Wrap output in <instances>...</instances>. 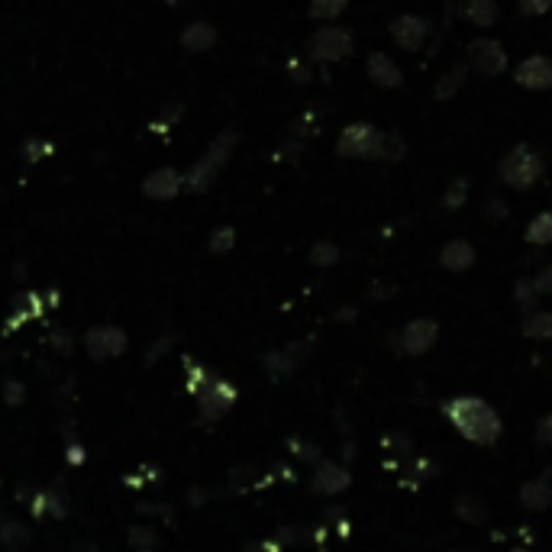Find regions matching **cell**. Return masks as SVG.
Instances as JSON below:
<instances>
[{
  "label": "cell",
  "instance_id": "obj_37",
  "mask_svg": "<svg viewBox=\"0 0 552 552\" xmlns=\"http://www.w3.org/2000/svg\"><path fill=\"white\" fill-rule=\"evenodd\" d=\"M23 398H26V388L20 385V381H7V385H4V401H7L10 407H17Z\"/></svg>",
  "mask_w": 552,
  "mask_h": 552
},
{
  "label": "cell",
  "instance_id": "obj_17",
  "mask_svg": "<svg viewBox=\"0 0 552 552\" xmlns=\"http://www.w3.org/2000/svg\"><path fill=\"white\" fill-rule=\"evenodd\" d=\"M33 511L36 514H49V517H65L68 514V494L62 488V481H55L52 488H46L39 494V498L33 501Z\"/></svg>",
  "mask_w": 552,
  "mask_h": 552
},
{
  "label": "cell",
  "instance_id": "obj_12",
  "mask_svg": "<svg viewBox=\"0 0 552 552\" xmlns=\"http://www.w3.org/2000/svg\"><path fill=\"white\" fill-rule=\"evenodd\" d=\"M349 485H352V475H349L346 465L330 462V459L317 462L314 481H310V488H314L317 494H343Z\"/></svg>",
  "mask_w": 552,
  "mask_h": 552
},
{
  "label": "cell",
  "instance_id": "obj_11",
  "mask_svg": "<svg viewBox=\"0 0 552 552\" xmlns=\"http://www.w3.org/2000/svg\"><path fill=\"white\" fill-rule=\"evenodd\" d=\"M365 75H368V81L375 84V88H385V91L401 88V84H404L401 65L394 62L388 52H372V55H368V62H365Z\"/></svg>",
  "mask_w": 552,
  "mask_h": 552
},
{
  "label": "cell",
  "instance_id": "obj_38",
  "mask_svg": "<svg viewBox=\"0 0 552 552\" xmlns=\"http://www.w3.org/2000/svg\"><path fill=\"white\" fill-rule=\"evenodd\" d=\"M536 443L552 446V414H546L540 423H536Z\"/></svg>",
  "mask_w": 552,
  "mask_h": 552
},
{
  "label": "cell",
  "instance_id": "obj_39",
  "mask_svg": "<svg viewBox=\"0 0 552 552\" xmlns=\"http://www.w3.org/2000/svg\"><path fill=\"white\" fill-rule=\"evenodd\" d=\"M485 217H488V220H494V223H498V220H504V217H507V204L488 201V207H485Z\"/></svg>",
  "mask_w": 552,
  "mask_h": 552
},
{
  "label": "cell",
  "instance_id": "obj_2",
  "mask_svg": "<svg viewBox=\"0 0 552 552\" xmlns=\"http://www.w3.org/2000/svg\"><path fill=\"white\" fill-rule=\"evenodd\" d=\"M543 172H546L543 155L536 152L533 146H527V143L514 146V149L501 159V181H504L511 191H530L533 184L543 178Z\"/></svg>",
  "mask_w": 552,
  "mask_h": 552
},
{
  "label": "cell",
  "instance_id": "obj_19",
  "mask_svg": "<svg viewBox=\"0 0 552 552\" xmlns=\"http://www.w3.org/2000/svg\"><path fill=\"white\" fill-rule=\"evenodd\" d=\"M465 75H469V65L465 62L449 65L446 72L440 75V81H436V88H433L436 101H449V97H456L462 91V84H465Z\"/></svg>",
  "mask_w": 552,
  "mask_h": 552
},
{
  "label": "cell",
  "instance_id": "obj_14",
  "mask_svg": "<svg viewBox=\"0 0 552 552\" xmlns=\"http://www.w3.org/2000/svg\"><path fill=\"white\" fill-rule=\"evenodd\" d=\"M440 265L446 268V272H469V268L475 265V246L469 243V239H449V243L440 249Z\"/></svg>",
  "mask_w": 552,
  "mask_h": 552
},
{
  "label": "cell",
  "instance_id": "obj_41",
  "mask_svg": "<svg viewBox=\"0 0 552 552\" xmlns=\"http://www.w3.org/2000/svg\"><path fill=\"white\" fill-rule=\"evenodd\" d=\"M288 68H291L294 81H301V84H304V81H310V68H307L304 62H291Z\"/></svg>",
  "mask_w": 552,
  "mask_h": 552
},
{
  "label": "cell",
  "instance_id": "obj_1",
  "mask_svg": "<svg viewBox=\"0 0 552 552\" xmlns=\"http://www.w3.org/2000/svg\"><path fill=\"white\" fill-rule=\"evenodd\" d=\"M443 414L459 430L462 440H469L475 446H494L501 440V430H504L501 414L485 398L462 394V398H452L443 404Z\"/></svg>",
  "mask_w": 552,
  "mask_h": 552
},
{
  "label": "cell",
  "instance_id": "obj_6",
  "mask_svg": "<svg viewBox=\"0 0 552 552\" xmlns=\"http://www.w3.org/2000/svg\"><path fill=\"white\" fill-rule=\"evenodd\" d=\"M465 65H469V72H475L478 78H498L507 68V49L498 39L478 36L475 42H469V49H465Z\"/></svg>",
  "mask_w": 552,
  "mask_h": 552
},
{
  "label": "cell",
  "instance_id": "obj_3",
  "mask_svg": "<svg viewBox=\"0 0 552 552\" xmlns=\"http://www.w3.org/2000/svg\"><path fill=\"white\" fill-rule=\"evenodd\" d=\"M236 143H239V133L236 130H223L214 143H210V149H207V155L201 162H197L191 172H188V188L191 191H207L210 184L217 181V175H220V168L226 165V159H230V152L236 149Z\"/></svg>",
  "mask_w": 552,
  "mask_h": 552
},
{
  "label": "cell",
  "instance_id": "obj_31",
  "mask_svg": "<svg viewBox=\"0 0 552 552\" xmlns=\"http://www.w3.org/2000/svg\"><path fill=\"white\" fill-rule=\"evenodd\" d=\"M288 446L294 449V456L297 459H304V462H320L323 459V452H320V446L317 443H307V440H288Z\"/></svg>",
  "mask_w": 552,
  "mask_h": 552
},
{
  "label": "cell",
  "instance_id": "obj_15",
  "mask_svg": "<svg viewBox=\"0 0 552 552\" xmlns=\"http://www.w3.org/2000/svg\"><path fill=\"white\" fill-rule=\"evenodd\" d=\"M520 504L527 507V511H549L552 507V485L546 481V475H540V478H530L527 485L520 488Z\"/></svg>",
  "mask_w": 552,
  "mask_h": 552
},
{
  "label": "cell",
  "instance_id": "obj_35",
  "mask_svg": "<svg viewBox=\"0 0 552 552\" xmlns=\"http://www.w3.org/2000/svg\"><path fill=\"white\" fill-rule=\"evenodd\" d=\"M385 449H394V452H401V456H407V452L414 449V440H410L407 433H388L385 436Z\"/></svg>",
  "mask_w": 552,
  "mask_h": 552
},
{
  "label": "cell",
  "instance_id": "obj_32",
  "mask_svg": "<svg viewBox=\"0 0 552 552\" xmlns=\"http://www.w3.org/2000/svg\"><path fill=\"white\" fill-rule=\"evenodd\" d=\"M233 246H236L233 226H220V230H214V236H210V249L214 252H230Z\"/></svg>",
  "mask_w": 552,
  "mask_h": 552
},
{
  "label": "cell",
  "instance_id": "obj_26",
  "mask_svg": "<svg viewBox=\"0 0 552 552\" xmlns=\"http://www.w3.org/2000/svg\"><path fill=\"white\" fill-rule=\"evenodd\" d=\"M407 155V139L398 133H381V146H378V162L398 165Z\"/></svg>",
  "mask_w": 552,
  "mask_h": 552
},
{
  "label": "cell",
  "instance_id": "obj_24",
  "mask_svg": "<svg viewBox=\"0 0 552 552\" xmlns=\"http://www.w3.org/2000/svg\"><path fill=\"white\" fill-rule=\"evenodd\" d=\"M178 188H181V175L172 172V168H162V172H155L149 178L146 194H152V197H172V194H178Z\"/></svg>",
  "mask_w": 552,
  "mask_h": 552
},
{
  "label": "cell",
  "instance_id": "obj_29",
  "mask_svg": "<svg viewBox=\"0 0 552 552\" xmlns=\"http://www.w3.org/2000/svg\"><path fill=\"white\" fill-rule=\"evenodd\" d=\"M130 546L136 552H155L159 549V533H155L152 527H133L130 530Z\"/></svg>",
  "mask_w": 552,
  "mask_h": 552
},
{
  "label": "cell",
  "instance_id": "obj_21",
  "mask_svg": "<svg viewBox=\"0 0 552 552\" xmlns=\"http://www.w3.org/2000/svg\"><path fill=\"white\" fill-rule=\"evenodd\" d=\"M294 349H297V346H285V349L268 352V356L262 359L265 372H268V375H275V378H285V375H291L294 368H297V352H294Z\"/></svg>",
  "mask_w": 552,
  "mask_h": 552
},
{
  "label": "cell",
  "instance_id": "obj_4",
  "mask_svg": "<svg viewBox=\"0 0 552 552\" xmlns=\"http://www.w3.org/2000/svg\"><path fill=\"white\" fill-rule=\"evenodd\" d=\"M352 52H356V36L343 30V26H320L307 39V55L323 65L346 62Z\"/></svg>",
  "mask_w": 552,
  "mask_h": 552
},
{
  "label": "cell",
  "instance_id": "obj_22",
  "mask_svg": "<svg viewBox=\"0 0 552 552\" xmlns=\"http://www.w3.org/2000/svg\"><path fill=\"white\" fill-rule=\"evenodd\" d=\"M527 243L530 246H536V249H543V246H549L552 243V210H540L530 223H527Z\"/></svg>",
  "mask_w": 552,
  "mask_h": 552
},
{
  "label": "cell",
  "instance_id": "obj_5",
  "mask_svg": "<svg viewBox=\"0 0 552 552\" xmlns=\"http://www.w3.org/2000/svg\"><path fill=\"white\" fill-rule=\"evenodd\" d=\"M378 146H381V130H375L372 123H349L336 139V155L339 159L368 162V159H378Z\"/></svg>",
  "mask_w": 552,
  "mask_h": 552
},
{
  "label": "cell",
  "instance_id": "obj_7",
  "mask_svg": "<svg viewBox=\"0 0 552 552\" xmlns=\"http://www.w3.org/2000/svg\"><path fill=\"white\" fill-rule=\"evenodd\" d=\"M436 339H440V323L433 317H414L410 323H404V330L394 339V346L404 356H423V352H430L436 346Z\"/></svg>",
  "mask_w": 552,
  "mask_h": 552
},
{
  "label": "cell",
  "instance_id": "obj_43",
  "mask_svg": "<svg viewBox=\"0 0 552 552\" xmlns=\"http://www.w3.org/2000/svg\"><path fill=\"white\" fill-rule=\"evenodd\" d=\"M336 320H356V307H343V310L336 314Z\"/></svg>",
  "mask_w": 552,
  "mask_h": 552
},
{
  "label": "cell",
  "instance_id": "obj_42",
  "mask_svg": "<svg viewBox=\"0 0 552 552\" xmlns=\"http://www.w3.org/2000/svg\"><path fill=\"white\" fill-rule=\"evenodd\" d=\"M394 291H398L394 285H391V288H375V291H368V297H372V301H385V297L394 294Z\"/></svg>",
  "mask_w": 552,
  "mask_h": 552
},
{
  "label": "cell",
  "instance_id": "obj_25",
  "mask_svg": "<svg viewBox=\"0 0 552 552\" xmlns=\"http://www.w3.org/2000/svg\"><path fill=\"white\" fill-rule=\"evenodd\" d=\"M181 42H184V46H188L191 52H204V49H210V46L217 42V33H214V26L194 23V26H188V30H184Z\"/></svg>",
  "mask_w": 552,
  "mask_h": 552
},
{
  "label": "cell",
  "instance_id": "obj_34",
  "mask_svg": "<svg viewBox=\"0 0 552 552\" xmlns=\"http://www.w3.org/2000/svg\"><path fill=\"white\" fill-rule=\"evenodd\" d=\"M517 10L523 17H543L552 10V0H517Z\"/></svg>",
  "mask_w": 552,
  "mask_h": 552
},
{
  "label": "cell",
  "instance_id": "obj_28",
  "mask_svg": "<svg viewBox=\"0 0 552 552\" xmlns=\"http://www.w3.org/2000/svg\"><path fill=\"white\" fill-rule=\"evenodd\" d=\"M339 256H343V252H339V246L330 243V239L310 246V265H317V268H333L339 262Z\"/></svg>",
  "mask_w": 552,
  "mask_h": 552
},
{
  "label": "cell",
  "instance_id": "obj_20",
  "mask_svg": "<svg viewBox=\"0 0 552 552\" xmlns=\"http://www.w3.org/2000/svg\"><path fill=\"white\" fill-rule=\"evenodd\" d=\"M452 511H456L459 520L472 523V527H481V523L488 520V507L481 498H475V494H459L456 504H452Z\"/></svg>",
  "mask_w": 552,
  "mask_h": 552
},
{
  "label": "cell",
  "instance_id": "obj_36",
  "mask_svg": "<svg viewBox=\"0 0 552 552\" xmlns=\"http://www.w3.org/2000/svg\"><path fill=\"white\" fill-rule=\"evenodd\" d=\"M533 285H536V291H540L543 297H549L552 294V262H546L540 272L533 275Z\"/></svg>",
  "mask_w": 552,
  "mask_h": 552
},
{
  "label": "cell",
  "instance_id": "obj_27",
  "mask_svg": "<svg viewBox=\"0 0 552 552\" xmlns=\"http://www.w3.org/2000/svg\"><path fill=\"white\" fill-rule=\"evenodd\" d=\"M540 291H536L533 285V278H517V285H514V304L517 310H523V314H530V310H536V304H540Z\"/></svg>",
  "mask_w": 552,
  "mask_h": 552
},
{
  "label": "cell",
  "instance_id": "obj_40",
  "mask_svg": "<svg viewBox=\"0 0 552 552\" xmlns=\"http://www.w3.org/2000/svg\"><path fill=\"white\" fill-rule=\"evenodd\" d=\"M175 343V336H168V339H159V343H155L152 349H149V362H155V359H162L165 352H168V346Z\"/></svg>",
  "mask_w": 552,
  "mask_h": 552
},
{
  "label": "cell",
  "instance_id": "obj_44",
  "mask_svg": "<svg viewBox=\"0 0 552 552\" xmlns=\"http://www.w3.org/2000/svg\"><path fill=\"white\" fill-rule=\"evenodd\" d=\"M511 552H530V549H511Z\"/></svg>",
  "mask_w": 552,
  "mask_h": 552
},
{
  "label": "cell",
  "instance_id": "obj_23",
  "mask_svg": "<svg viewBox=\"0 0 552 552\" xmlns=\"http://www.w3.org/2000/svg\"><path fill=\"white\" fill-rule=\"evenodd\" d=\"M346 7H349V0H310L307 17L314 23H330L336 17H343Z\"/></svg>",
  "mask_w": 552,
  "mask_h": 552
},
{
  "label": "cell",
  "instance_id": "obj_16",
  "mask_svg": "<svg viewBox=\"0 0 552 552\" xmlns=\"http://www.w3.org/2000/svg\"><path fill=\"white\" fill-rule=\"evenodd\" d=\"M462 13L472 26H478V30H491L501 17V7H498V0H465Z\"/></svg>",
  "mask_w": 552,
  "mask_h": 552
},
{
  "label": "cell",
  "instance_id": "obj_9",
  "mask_svg": "<svg viewBox=\"0 0 552 552\" xmlns=\"http://www.w3.org/2000/svg\"><path fill=\"white\" fill-rule=\"evenodd\" d=\"M388 33L404 52H420L423 42H427V36H430V23L417 17V13H401V17L391 20Z\"/></svg>",
  "mask_w": 552,
  "mask_h": 552
},
{
  "label": "cell",
  "instance_id": "obj_33",
  "mask_svg": "<svg viewBox=\"0 0 552 552\" xmlns=\"http://www.w3.org/2000/svg\"><path fill=\"white\" fill-rule=\"evenodd\" d=\"M210 381H214V375L207 372V368H197V365H188V391L191 394H201Z\"/></svg>",
  "mask_w": 552,
  "mask_h": 552
},
{
  "label": "cell",
  "instance_id": "obj_10",
  "mask_svg": "<svg viewBox=\"0 0 552 552\" xmlns=\"http://www.w3.org/2000/svg\"><path fill=\"white\" fill-rule=\"evenodd\" d=\"M514 81L527 91H549L552 88V59L549 55H530L514 68Z\"/></svg>",
  "mask_w": 552,
  "mask_h": 552
},
{
  "label": "cell",
  "instance_id": "obj_8",
  "mask_svg": "<svg viewBox=\"0 0 552 552\" xmlns=\"http://www.w3.org/2000/svg\"><path fill=\"white\" fill-rule=\"evenodd\" d=\"M233 404H236V388L230 385V381H223V378H214L201 394H197L201 420H207V423H217Z\"/></svg>",
  "mask_w": 552,
  "mask_h": 552
},
{
  "label": "cell",
  "instance_id": "obj_18",
  "mask_svg": "<svg viewBox=\"0 0 552 552\" xmlns=\"http://www.w3.org/2000/svg\"><path fill=\"white\" fill-rule=\"evenodd\" d=\"M520 333L533 339V343H549L552 339V314L549 310H530V314H523V323H520Z\"/></svg>",
  "mask_w": 552,
  "mask_h": 552
},
{
  "label": "cell",
  "instance_id": "obj_30",
  "mask_svg": "<svg viewBox=\"0 0 552 552\" xmlns=\"http://www.w3.org/2000/svg\"><path fill=\"white\" fill-rule=\"evenodd\" d=\"M465 201H469V181H465V178H456V181H452L449 188H446L443 204H446L449 210H462Z\"/></svg>",
  "mask_w": 552,
  "mask_h": 552
},
{
  "label": "cell",
  "instance_id": "obj_13",
  "mask_svg": "<svg viewBox=\"0 0 552 552\" xmlns=\"http://www.w3.org/2000/svg\"><path fill=\"white\" fill-rule=\"evenodd\" d=\"M84 346L94 359H113L126 349V336L117 327H94L88 336H84Z\"/></svg>",
  "mask_w": 552,
  "mask_h": 552
}]
</instances>
